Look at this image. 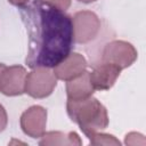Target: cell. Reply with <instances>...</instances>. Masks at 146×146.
Here are the masks:
<instances>
[{
	"label": "cell",
	"mask_w": 146,
	"mask_h": 146,
	"mask_svg": "<svg viewBox=\"0 0 146 146\" xmlns=\"http://www.w3.org/2000/svg\"><path fill=\"white\" fill-rule=\"evenodd\" d=\"M29 36L25 64L30 68L55 67L74 46L72 17L42 0L19 8Z\"/></svg>",
	"instance_id": "obj_1"
},
{
	"label": "cell",
	"mask_w": 146,
	"mask_h": 146,
	"mask_svg": "<svg viewBox=\"0 0 146 146\" xmlns=\"http://www.w3.org/2000/svg\"><path fill=\"white\" fill-rule=\"evenodd\" d=\"M66 111L71 121L79 125L87 138L108 125L106 107L92 96L79 100L67 99Z\"/></svg>",
	"instance_id": "obj_2"
},
{
	"label": "cell",
	"mask_w": 146,
	"mask_h": 146,
	"mask_svg": "<svg viewBox=\"0 0 146 146\" xmlns=\"http://www.w3.org/2000/svg\"><path fill=\"white\" fill-rule=\"evenodd\" d=\"M56 84L57 78L49 68H33V71L26 75L25 92L33 98H46L52 94Z\"/></svg>",
	"instance_id": "obj_3"
},
{
	"label": "cell",
	"mask_w": 146,
	"mask_h": 146,
	"mask_svg": "<svg viewBox=\"0 0 146 146\" xmlns=\"http://www.w3.org/2000/svg\"><path fill=\"white\" fill-rule=\"evenodd\" d=\"M138 57L136 48L128 41L113 40L105 44L102 54V60L113 64L121 70L131 66Z\"/></svg>",
	"instance_id": "obj_4"
},
{
	"label": "cell",
	"mask_w": 146,
	"mask_h": 146,
	"mask_svg": "<svg viewBox=\"0 0 146 146\" xmlns=\"http://www.w3.org/2000/svg\"><path fill=\"white\" fill-rule=\"evenodd\" d=\"M74 42L88 43L94 40L100 31L99 17L90 10H81L72 17Z\"/></svg>",
	"instance_id": "obj_5"
},
{
	"label": "cell",
	"mask_w": 146,
	"mask_h": 146,
	"mask_svg": "<svg viewBox=\"0 0 146 146\" xmlns=\"http://www.w3.org/2000/svg\"><path fill=\"white\" fill-rule=\"evenodd\" d=\"M47 110L39 105H33L21 115V128L31 138H41L46 132Z\"/></svg>",
	"instance_id": "obj_6"
},
{
	"label": "cell",
	"mask_w": 146,
	"mask_h": 146,
	"mask_svg": "<svg viewBox=\"0 0 146 146\" xmlns=\"http://www.w3.org/2000/svg\"><path fill=\"white\" fill-rule=\"evenodd\" d=\"M26 70L21 65L7 66L0 79V92L5 96H19L25 92Z\"/></svg>",
	"instance_id": "obj_7"
},
{
	"label": "cell",
	"mask_w": 146,
	"mask_h": 146,
	"mask_svg": "<svg viewBox=\"0 0 146 146\" xmlns=\"http://www.w3.org/2000/svg\"><path fill=\"white\" fill-rule=\"evenodd\" d=\"M121 71L122 70L120 67L113 64L106 62L99 63L94 67L91 72H89L90 81L94 89L99 91L110 90L116 82L117 78L120 76Z\"/></svg>",
	"instance_id": "obj_8"
},
{
	"label": "cell",
	"mask_w": 146,
	"mask_h": 146,
	"mask_svg": "<svg viewBox=\"0 0 146 146\" xmlns=\"http://www.w3.org/2000/svg\"><path fill=\"white\" fill-rule=\"evenodd\" d=\"M87 65V60L81 54L71 52L66 58H64L54 67L52 72L57 79L70 81L82 74L86 71Z\"/></svg>",
	"instance_id": "obj_9"
},
{
	"label": "cell",
	"mask_w": 146,
	"mask_h": 146,
	"mask_svg": "<svg viewBox=\"0 0 146 146\" xmlns=\"http://www.w3.org/2000/svg\"><path fill=\"white\" fill-rule=\"evenodd\" d=\"M95 92V89L90 81V75L88 71H84L79 76L66 82V95L67 99L79 100L84 99Z\"/></svg>",
	"instance_id": "obj_10"
},
{
	"label": "cell",
	"mask_w": 146,
	"mask_h": 146,
	"mask_svg": "<svg viewBox=\"0 0 146 146\" xmlns=\"http://www.w3.org/2000/svg\"><path fill=\"white\" fill-rule=\"evenodd\" d=\"M82 140L79 135L74 131L71 132H62V131H49L44 132L41 136V140L39 145L42 146H80Z\"/></svg>",
	"instance_id": "obj_11"
},
{
	"label": "cell",
	"mask_w": 146,
	"mask_h": 146,
	"mask_svg": "<svg viewBox=\"0 0 146 146\" xmlns=\"http://www.w3.org/2000/svg\"><path fill=\"white\" fill-rule=\"evenodd\" d=\"M89 143L91 145L98 146V145H106V146H120L121 143L117 138H115L113 135L110 133H94L89 138Z\"/></svg>",
	"instance_id": "obj_12"
},
{
	"label": "cell",
	"mask_w": 146,
	"mask_h": 146,
	"mask_svg": "<svg viewBox=\"0 0 146 146\" xmlns=\"http://www.w3.org/2000/svg\"><path fill=\"white\" fill-rule=\"evenodd\" d=\"M124 144L125 145H131V146H136V145L144 146L146 144V140H145V137L139 132H129V133L125 135Z\"/></svg>",
	"instance_id": "obj_13"
},
{
	"label": "cell",
	"mask_w": 146,
	"mask_h": 146,
	"mask_svg": "<svg viewBox=\"0 0 146 146\" xmlns=\"http://www.w3.org/2000/svg\"><path fill=\"white\" fill-rule=\"evenodd\" d=\"M43 2L52 6V7H56L60 10H66L70 8L71 6V2L72 0H42Z\"/></svg>",
	"instance_id": "obj_14"
},
{
	"label": "cell",
	"mask_w": 146,
	"mask_h": 146,
	"mask_svg": "<svg viewBox=\"0 0 146 146\" xmlns=\"http://www.w3.org/2000/svg\"><path fill=\"white\" fill-rule=\"evenodd\" d=\"M8 123V116H7V112L5 110V107L0 104V132H2Z\"/></svg>",
	"instance_id": "obj_15"
},
{
	"label": "cell",
	"mask_w": 146,
	"mask_h": 146,
	"mask_svg": "<svg viewBox=\"0 0 146 146\" xmlns=\"http://www.w3.org/2000/svg\"><path fill=\"white\" fill-rule=\"evenodd\" d=\"M8 1H9V3H11L13 6H16L18 8L24 7L30 2V0H8Z\"/></svg>",
	"instance_id": "obj_16"
},
{
	"label": "cell",
	"mask_w": 146,
	"mask_h": 146,
	"mask_svg": "<svg viewBox=\"0 0 146 146\" xmlns=\"http://www.w3.org/2000/svg\"><path fill=\"white\" fill-rule=\"evenodd\" d=\"M7 66L5 65V64H2V63H0V79H1V75H2V73H3V71H5V68H6Z\"/></svg>",
	"instance_id": "obj_17"
},
{
	"label": "cell",
	"mask_w": 146,
	"mask_h": 146,
	"mask_svg": "<svg viewBox=\"0 0 146 146\" xmlns=\"http://www.w3.org/2000/svg\"><path fill=\"white\" fill-rule=\"evenodd\" d=\"M79 2H83V3H90V2H94L96 0H78Z\"/></svg>",
	"instance_id": "obj_18"
}]
</instances>
